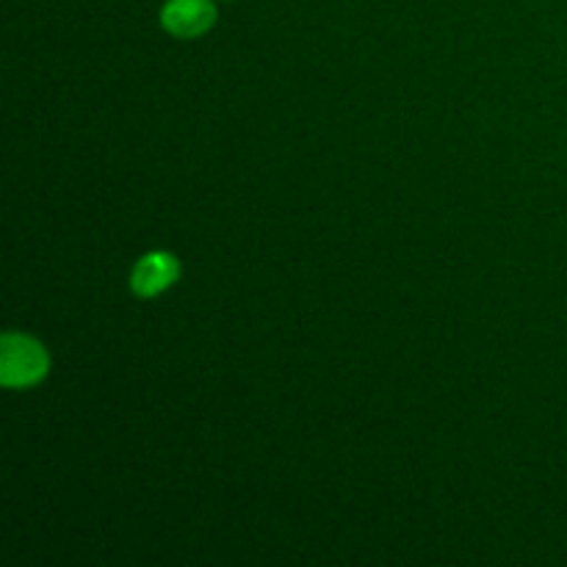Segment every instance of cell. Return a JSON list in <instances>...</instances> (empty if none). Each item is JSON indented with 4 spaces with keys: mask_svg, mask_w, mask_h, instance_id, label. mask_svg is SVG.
<instances>
[{
    "mask_svg": "<svg viewBox=\"0 0 567 567\" xmlns=\"http://www.w3.org/2000/svg\"><path fill=\"white\" fill-rule=\"evenodd\" d=\"M50 369L42 343L22 332H6L0 338V382L6 388H31L44 380Z\"/></svg>",
    "mask_w": 567,
    "mask_h": 567,
    "instance_id": "1",
    "label": "cell"
},
{
    "mask_svg": "<svg viewBox=\"0 0 567 567\" xmlns=\"http://www.w3.org/2000/svg\"><path fill=\"white\" fill-rule=\"evenodd\" d=\"M161 22L181 39L203 37L216 22V6L210 0H169L161 9Z\"/></svg>",
    "mask_w": 567,
    "mask_h": 567,
    "instance_id": "2",
    "label": "cell"
},
{
    "mask_svg": "<svg viewBox=\"0 0 567 567\" xmlns=\"http://www.w3.org/2000/svg\"><path fill=\"white\" fill-rule=\"evenodd\" d=\"M181 277V264L169 252H150L133 266L131 288L138 297H155Z\"/></svg>",
    "mask_w": 567,
    "mask_h": 567,
    "instance_id": "3",
    "label": "cell"
}]
</instances>
